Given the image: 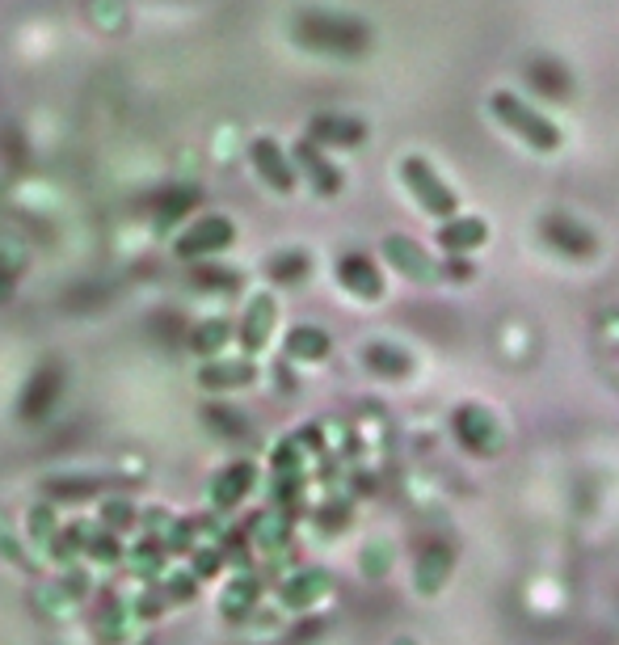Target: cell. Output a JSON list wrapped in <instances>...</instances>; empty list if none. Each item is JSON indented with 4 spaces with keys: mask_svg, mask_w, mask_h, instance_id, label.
Instances as JSON below:
<instances>
[{
    "mask_svg": "<svg viewBox=\"0 0 619 645\" xmlns=\"http://www.w3.org/2000/svg\"><path fill=\"white\" fill-rule=\"evenodd\" d=\"M489 110L502 119V127H510L518 140H527L531 148H540V153H552V148H561V131L552 127L543 114H536L527 102H518L515 93H493Z\"/></svg>",
    "mask_w": 619,
    "mask_h": 645,
    "instance_id": "1",
    "label": "cell"
},
{
    "mask_svg": "<svg viewBox=\"0 0 619 645\" xmlns=\"http://www.w3.org/2000/svg\"><path fill=\"white\" fill-rule=\"evenodd\" d=\"M451 426H455V435H460L468 452H476V456L502 452V422L485 405H460L455 418H451Z\"/></svg>",
    "mask_w": 619,
    "mask_h": 645,
    "instance_id": "2",
    "label": "cell"
},
{
    "mask_svg": "<svg viewBox=\"0 0 619 645\" xmlns=\"http://www.w3.org/2000/svg\"><path fill=\"white\" fill-rule=\"evenodd\" d=\"M405 181H409V190L417 194V203L426 207L430 215H451L455 203H460V199L451 194V186H447V181H442L421 156H409V160H405Z\"/></svg>",
    "mask_w": 619,
    "mask_h": 645,
    "instance_id": "3",
    "label": "cell"
},
{
    "mask_svg": "<svg viewBox=\"0 0 619 645\" xmlns=\"http://www.w3.org/2000/svg\"><path fill=\"white\" fill-rule=\"evenodd\" d=\"M543 236H548L561 254H569V258H590L594 254V236L586 233L582 224L565 220V215H548V220H543Z\"/></svg>",
    "mask_w": 619,
    "mask_h": 645,
    "instance_id": "4",
    "label": "cell"
},
{
    "mask_svg": "<svg viewBox=\"0 0 619 645\" xmlns=\"http://www.w3.org/2000/svg\"><path fill=\"white\" fill-rule=\"evenodd\" d=\"M451 561H455L451 544H430V548L421 553V566H417V591H421V594H439L442 582L451 578Z\"/></svg>",
    "mask_w": 619,
    "mask_h": 645,
    "instance_id": "5",
    "label": "cell"
},
{
    "mask_svg": "<svg viewBox=\"0 0 619 645\" xmlns=\"http://www.w3.org/2000/svg\"><path fill=\"white\" fill-rule=\"evenodd\" d=\"M384 254L396 262V270H405V275L417 279V283H421V279H435V266H430V258H426V249L413 245V241H405V236H387Z\"/></svg>",
    "mask_w": 619,
    "mask_h": 645,
    "instance_id": "6",
    "label": "cell"
},
{
    "mask_svg": "<svg viewBox=\"0 0 619 645\" xmlns=\"http://www.w3.org/2000/svg\"><path fill=\"white\" fill-rule=\"evenodd\" d=\"M489 236L485 229V220H476V215H464V220H451L447 229L439 233V241L447 249H472V245H481Z\"/></svg>",
    "mask_w": 619,
    "mask_h": 645,
    "instance_id": "7",
    "label": "cell"
},
{
    "mask_svg": "<svg viewBox=\"0 0 619 645\" xmlns=\"http://www.w3.org/2000/svg\"><path fill=\"white\" fill-rule=\"evenodd\" d=\"M527 80L540 89L543 98H556V102L569 98V77L556 68V64H548V59H536V64L527 68Z\"/></svg>",
    "mask_w": 619,
    "mask_h": 645,
    "instance_id": "8",
    "label": "cell"
},
{
    "mask_svg": "<svg viewBox=\"0 0 619 645\" xmlns=\"http://www.w3.org/2000/svg\"><path fill=\"white\" fill-rule=\"evenodd\" d=\"M341 279H346V287H354V291H362L367 300H380V275L367 266V258H346L341 262Z\"/></svg>",
    "mask_w": 619,
    "mask_h": 645,
    "instance_id": "9",
    "label": "cell"
},
{
    "mask_svg": "<svg viewBox=\"0 0 619 645\" xmlns=\"http://www.w3.org/2000/svg\"><path fill=\"white\" fill-rule=\"evenodd\" d=\"M367 359H371V367H375L380 376H405V371H409V355H405V351H392V346H371Z\"/></svg>",
    "mask_w": 619,
    "mask_h": 645,
    "instance_id": "10",
    "label": "cell"
}]
</instances>
